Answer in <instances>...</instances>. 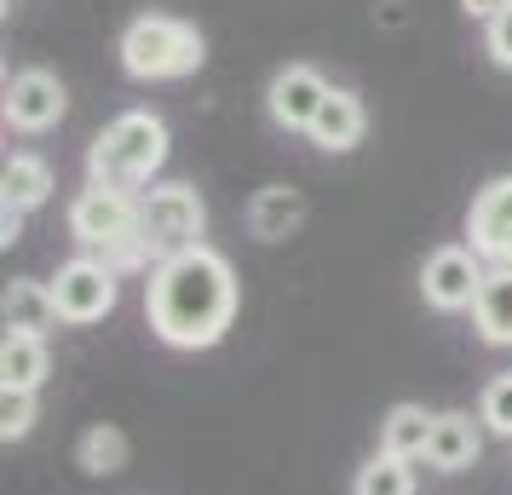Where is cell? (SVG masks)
Here are the masks:
<instances>
[{"mask_svg": "<svg viewBox=\"0 0 512 495\" xmlns=\"http://www.w3.org/2000/svg\"><path fill=\"white\" fill-rule=\"evenodd\" d=\"M144 317L156 340H167L173 352H208L219 346L236 323V271L219 248H190L179 260L150 265L144 283Z\"/></svg>", "mask_w": 512, "mask_h": 495, "instance_id": "cell-1", "label": "cell"}, {"mask_svg": "<svg viewBox=\"0 0 512 495\" xmlns=\"http://www.w3.org/2000/svg\"><path fill=\"white\" fill-rule=\"evenodd\" d=\"M167 167V121L150 110H121L93 144H87V185L144 196Z\"/></svg>", "mask_w": 512, "mask_h": 495, "instance_id": "cell-2", "label": "cell"}, {"mask_svg": "<svg viewBox=\"0 0 512 495\" xmlns=\"http://www.w3.org/2000/svg\"><path fill=\"white\" fill-rule=\"evenodd\" d=\"M121 70L133 81H185L208 64V41L190 18L173 12H139L133 24L121 29Z\"/></svg>", "mask_w": 512, "mask_h": 495, "instance_id": "cell-3", "label": "cell"}, {"mask_svg": "<svg viewBox=\"0 0 512 495\" xmlns=\"http://www.w3.org/2000/svg\"><path fill=\"white\" fill-rule=\"evenodd\" d=\"M70 236L93 260L116 265V271L150 265V254H144V225H139V196H127V190L87 185L70 202Z\"/></svg>", "mask_w": 512, "mask_h": 495, "instance_id": "cell-4", "label": "cell"}, {"mask_svg": "<svg viewBox=\"0 0 512 495\" xmlns=\"http://www.w3.org/2000/svg\"><path fill=\"white\" fill-rule=\"evenodd\" d=\"M139 225H144V254L150 265L179 260L190 248H202V231H208V202L202 190L173 179V185H150L139 196Z\"/></svg>", "mask_w": 512, "mask_h": 495, "instance_id": "cell-5", "label": "cell"}, {"mask_svg": "<svg viewBox=\"0 0 512 495\" xmlns=\"http://www.w3.org/2000/svg\"><path fill=\"white\" fill-rule=\"evenodd\" d=\"M116 265L93 260V254H75V260L58 265V277H52V300H58V317L75 323V329H87V323H104L110 311H116Z\"/></svg>", "mask_w": 512, "mask_h": 495, "instance_id": "cell-6", "label": "cell"}, {"mask_svg": "<svg viewBox=\"0 0 512 495\" xmlns=\"http://www.w3.org/2000/svg\"><path fill=\"white\" fill-rule=\"evenodd\" d=\"M484 260L461 248V242H449V248H432L426 265H420V300L432 311H472L478 306V288H484Z\"/></svg>", "mask_w": 512, "mask_h": 495, "instance_id": "cell-7", "label": "cell"}, {"mask_svg": "<svg viewBox=\"0 0 512 495\" xmlns=\"http://www.w3.org/2000/svg\"><path fill=\"white\" fill-rule=\"evenodd\" d=\"M466 248L489 265V271H512V173L489 179L472 208H466Z\"/></svg>", "mask_w": 512, "mask_h": 495, "instance_id": "cell-8", "label": "cell"}, {"mask_svg": "<svg viewBox=\"0 0 512 495\" xmlns=\"http://www.w3.org/2000/svg\"><path fill=\"white\" fill-rule=\"evenodd\" d=\"M70 110V93L52 70H18L6 81V127L18 133H52Z\"/></svg>", "mask_w": 512, "mask_h": 495, "instance_id": "cell-9", "label": "cell"}, {"mask_svg": "<svg viewBox=\"0 0 512 495\" xmlns=\"http://www.w3.org/2000/svg\"><path fill=\"white\" fill-rule=\"evenodd\" d=\"M334 93L323 81V70H311V64H288V70L271 75V87H265V110L277 127L288 133H311V121L323 110V98Z\"/></svg>", "mask_w": 512, "mask_h": 495, "instance_id": "cell-10", "label": "cell"}, {"mask_svg": "<svg viewBox=\"0 0 512 495\" xmlns=\"http://www.w3.org/2000/svg\"><path fill=\"white\" fill-rule=\"evenodd\" d=\"M363 133H369V110H363V98L351 93V87H334V93L323 98V110H317V121H311L305 139L317 144V150H328V156H346V150L363 144Z\"/></svg>", "mask_w": 512, "mask_h": 495, "instance_id": "cell-11", "label": "cell"}, {"mask_svg": "<svg viewBox=\"0 0 512 495\" xmlns=\"http://www.w3.org/2000/svg\"><path fill=\"white\" fill-rule=\"evenodd\" d=\"M0 317H6V334H35V340H47L64 323L58 317V300H52V283H35V277H12L6 283Z\"/></svg>", "mask_w": 512, "mask_h": 495, "instance_id": "cell-12", "label": "cell"}, {"mask_svg": "<svg viewBox=\"0 0 512 495\" xmlns=\"http://www.w3.org/2000/svg\"><path fill=\"white\" fill-rule=\"evenodd\" d=\"M478 449H484V432L472 415L461 409H443L438 421H432V444H426V467L432 472H466L478 461Z\"/></svg>", "mask_w": 512, "mask_h": 495, "instance_id": "cell-13", "label": "cell"}, {"mask_svg": "<svg viewBox=\"0 0 512 495\" xmlns=\"http://www.w3.org/2000/svg\"><path fill=\"white\" fill-rule=\"evenodd\" d=\"M52 190H58V179H52V167L41 162V156H29V150H18V156H6V173H0V202L18 213H35L52 202Z\"/></svg>", "mask_w": 512, "mask_h": 495, "instance_id": "cell-14", "label": "cell"}, {"mask_svg": "<svg viewBox=\"0 0 512 495\" xmlns=\"http://www.w3.org/2000/svg\"><path fill=\"white\" fill-rule=\"evenodd\" d=\"M305 219V196L294 185H265L248 202V231L259 236V242H282V236H294Z\"/></svg>", "mask_w": 512, "mask_h": 495, "instance_id": "cell-15", "label": "cell"}, {"mask_svg": "<svg viewBox=\"0 0 512 495\" xmlns=\"http://www.w3.org/2000/svg\"><path fill=\"white\" fill-rule=\"evenodd\" d=\"M432 421L420 403H392L386 421H380V449L397 455V461H426V444H432Z\"/></svg>", "mask_w": 512, "mask_h": 495, "instance_id": "cell-16", "label": "cell"}, {"mask_svg": "<svg viewBox=\"0 0 512 495\" xmlns=\"http://www.w3.org/2000/svg\"><path fill=\"white\" fill-rule=\"evenodd\" d=\"M47 380V340L6 334L0 340V392H41Z\"/></svg>", "mask_w": 512, "mask_h": 495, "instance_id": "cell-17", "label": "cell"}, {"mask_svg": "<svg viewBox=\"0 0 512 495\" xmlns=\"http://www.w3.org/2000/svg\"><path fill=\"white\" fill-rule=\"evenodd\" d=\"M478 340L489 346H512V271H489L478 288V306H472Z\"/></svg>", "mask_w": 512, "mask_h": 495, "instance_id": "cell-18", "label": "cell"}, {"mask_svg": "<svg viewBox=\"0 0 512 495\" xmlns=\"http://www.w3.org/2000/svg\"><path fill=\"white\" fill-rule=\"evenodd\" d=\"M75 461H81V472H93V478H110V472L127 467V432L121 426H87L81 432V444H75Z\"/></svg>", "mask_w": 512, "mask_h": 495, "instance_id": "cell-19", "label": "cell"}, {"mask_svg": "<svg viewBox=\"0 0 512 495\" xmlns=\"http://www.w3.org/2000/svg\"><path fill=\"white\" fill-rule=\"evenodd\" d=\"M351 495H415V461H397V455H374L357 467L351 478Z\"/></svg>", "mask_w": 512, "mask_h": 495, "instance_id": "cell-20", "label": "cell"}, {"mask_svg": "<svg viewBox=\"0 0 512 495\" xmlns=\"http://www.w3.org/2000/svg\"><path fill=\"white\" fill-rule=\"evenodd\" d=\"M478 421H484L495 438H507L512 444V375H495L484 386V398H478Z\"/></svg>", "mask_w": 512, "mask_h": 495, "instance_id": "cell-21", "label": "cell"}, {"mask_svg": "<svg viewBox=\"0 0 512 495\" xmlns=\"http://www.w3.org/2000/svg\"><path fill=\"white\" fill-rule=\"evenodd\" d=\"M35 426V392H0V438L18 444Z\"/></svg>", "mask_w": 512, "mask_h": 495, "instance_id": "cell-22", "label": "cell"}, {"mask_svg": "<svg viewBox=\"0 0 512 495\" xmlns=\"http://www.w3.org/2000/svg\"><path fill=\"white\" fill-rule=\"evenodd\" d=\"M484 52L495 58V70H512V6L484 24Z\"/></svg>", "mask_w": 512, "mask_h": 495, "instance_id": "cell-23", "label": "cell"}, {"mask_svg": "<svg viewBox=\"0 0 512 495\" xmlns=\"http://www.w3.org/2000/svg\"><path fill=\"white\" fill-rule=\"evenodd\" d=\"M18 236H24V213H18V208H6V202H0V242L12 248Z\"/></svg>", "mask_w": 512, "mask_h": 495, "instance_id": "cell-24", "label": "cell"}, {"mask_svg": "<svg viewBox=\"0 0 512 495\" xmlns=\"http://www.w3.org/2000/svg\"><path fill=\"white\" fill-rule=\"evenodd\" d=\"M507 6H512V0H461L466 18H484V24L495 18V12H507Z\"/></svg>", "mask_w": 512, "mask_h": 495, "instance_id": "cell-25", "label": "cell"}]
</instances>
